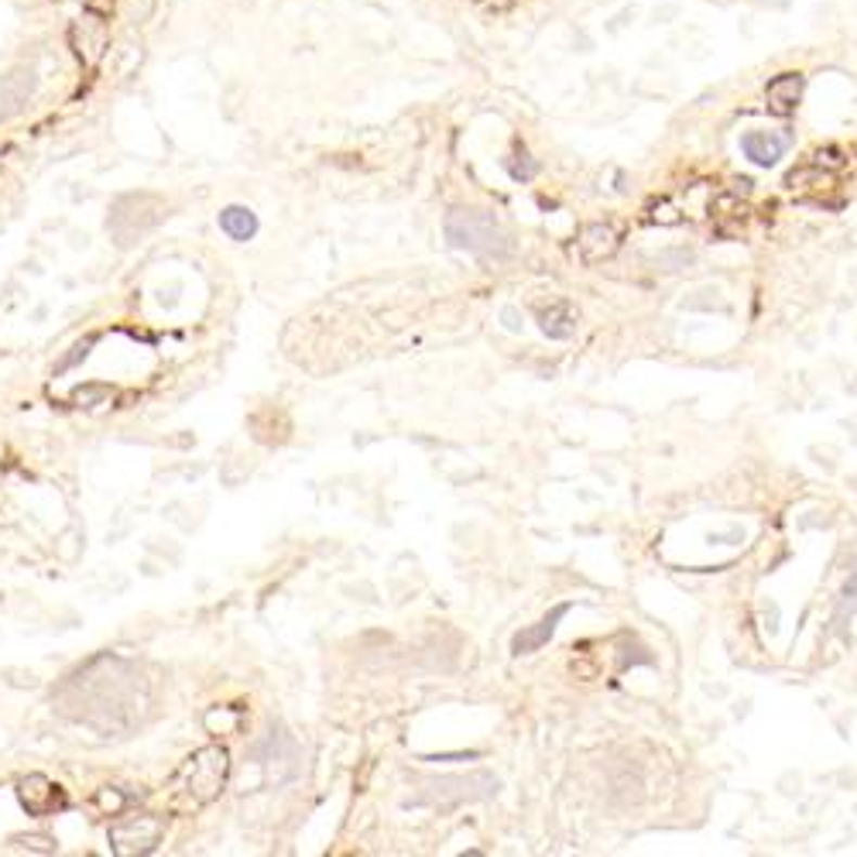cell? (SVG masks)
Segmentation results:
<instances>
[{"label": "cell", "mask_w": 857, "mask_h": 857, "mask_svg": "<svg viewBox=\"0 0 857 857\" xmlns=\"http://www.w3.org/2000/svg\"><path fill=\"white\" fill-rule=\"evenodd\" d=\"M446 241L457 251L477 254V257H501L511 254V238L498 227L490 213L481 209H449L446 213Z\"/></svg>", "instance_id": "obj_1"}, {"label": "cell", "mask_w": 857, "mask_h": 857, "mask_svg": "<svg viewBox=\"0 0 857 857\" xmlns=\"http://www.w3.org/2000/svg\"><path fill=\"white\" fill-rule=\"evenodd\" d=\"M498 789H501V782L495 776H487V771H474V776L428 782L415 803H436V806L446 809V806H457V803H466V800H487V796H495Z\"/></svg>", "instance_id": "obj_2"}, {"label": "cell", "mask_w": 857, "mask_h": 857, "mask_svg": "<svg viewBox=\"0 0 857 857\" xmlns=\"http://www.w3.org/2000/svg\"><path fill=\"white\" fill-rule=\"evenodd\" d=\"M179 779H189V792L196 803H209L223 789L227 779V752L223 747H206L196 758H189L179 771Z\"/></svg>", "instance_id": "obj_3"}, {"label": "cell", "mask_w": 857, "mask_h": 857, "mask_svg": "<svg viewBox=\"0 0 857 857\" xmlns=\"http://www.w3.org/2000/svg\"><path fill=\"white\" fill-rule=\"evenodd\" d=\"M792 144V135H776V131H747L741 138V152L747 162H755L762 168H771L779 165V158L789 152Z\"/></svg>", "instance_id": "obj_4"}, {"label": "cell", "mask_w": 857, "mask_h": 857, "mask_svg": "<svg viewBox=\"0 0 857 857\" xmlns=\"http://www.w3.org/2000/svg\"><path fill=\"white\" fill-rule=\"evenodd\" d=\"M803 90H806V76H800V73H782V76H776V79L765 86L768 111L776 114V117L796 114V106L803 100Z\"/></svg>", "instance_id": "obj_5"}, {"label": "cell", "mask_w": 857, "mask_h": 857, "mask_svg": "<svg viewBox=\"0 0 857 857\" xmlns=\"http://www.w3.org/2000/svg\"><path fill=\"white\" fill-rule=\"evenodd\" d=\"M576 247H580V261L584 265H600L621 247V233H617L614 223H590V227H584Z\"/></svg>", "instance_id": "obj_6"}, {"label": "cell", "mask_w": 857, "mask_h": 857, "mask_svg": "<svg viewBox=\"0 0 857 857\" xmlns=\"http://www.w3.org/2000/svg\"><path fill=\"white\" fill-rule=\"evenodd\" d=\"M570 614V604H555L539 625H532V628H525V631H519L511 638V655L519 658V655H532V652H539L546 641L555 635V628H560V621Z\"/></svg>", "instance_id": "obj_7"}, {"label": "cell", "mask_w": 857, "mask_h": 857, "mask_svg": "<svg viewBox=\"0 0 857 857\" xmlns=\"http://www.w3.org/2000/svg\"><path fill=\"white\" fill-rule=\"evenodd\" d=\"M539 323L549 340H570L576 333V312L570 303H552L549 309L539 312Z\"/></svg>", "instance_id": "obj_8"}, {"label": "cell", "mask_w": 857, "mask_h": 857, "mask_svg": "<svg viewBox=\"0 0 857 857\" xmlns=\"http://www.w3.org/2000/svg\"><path fill=\"white\" fill-rule=\"evenodd\" d=\"M220 230L227 233L230 241H251L257 233V217L247 206H227L220 209Z\"/></svg>", "instance_id": "obj_9"}, {"label": "cell", "mask_w": 857, "mask_h": 857, "mask_svg": "<svg viewBox=\"0 0 857 857\" xmlns=\"http://www.w3.org/2000/svg\"><path fill=\"white\" fill-rule=\"evenodd\" d=\"M504 165H508V171H511V179H514V182H532L535 176H539V162H535V158L525 152V148H519V152H514Z\"/></svg>", "instance_id": "obj_10"}, {"label": "cell", "mask_w": 857, "mask_h": 857, "mask_svg": "<svg viewBox=\"0 0 857 857\" xmlns=\"http://www.w3.org/2000/svg\"><path fill=\"white\" fill-rule=\"evenodd\" d=\"M857 614V566L854 573L847 576V584H844V593H841V607H837V628L844 631L847 628V621Z\"/></svg>", "instance_id": "obj_11"}, {"label": "cell", "mask_w": 857, "mask_h": 857, "mask_svg": "<svg viewBox=\"0 0 857 857\" xmlns=\"http://www.w3.org/2000/svg\"><path fill=\"white\" fill-rule=\"evenodd\" d=\"M504 327H508L511 333H519V330H522V323H519V309H511V306L504 309Z\"/></svg>", "instance_id": "obj_12"}]
</instances>
